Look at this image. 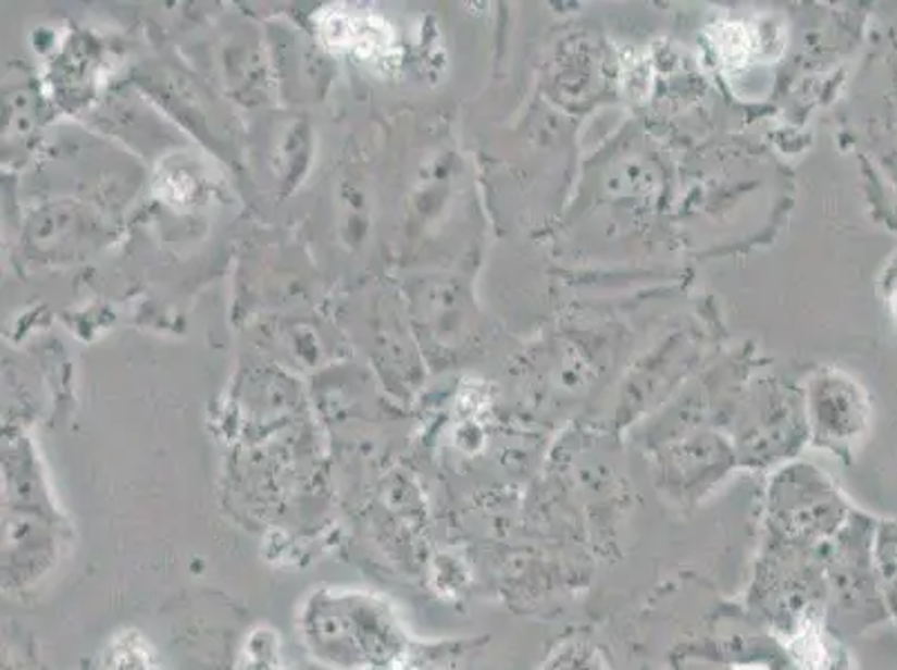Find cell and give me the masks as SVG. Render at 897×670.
<instances>
[{
	"label": "cell",
	"instance_id": "1",
	"mask_svg": "<svg viewBox=\"0 0 897 670\" xmlns=\"http://www.w3.org/2000/svg\"><path fill=\"white\" fill-rule=\"evenodd\" d=\"M299 637L328 670H398L407 633L398 610L373 593L320 588L299 610Z\"/></svg>",
	"mask_w": 897,
	"mask_h": 670
},
{
	"label": "cell",
	"instance_id": "2",
	"mask_svg": "<svg viewBox=\"0 0 897 670\" xmlns=\"http://www.w3.org/2000/svg\"><path fill=\"white\" fill-rule=\"evenodd\" d=\"M63 528L48 508H8L3 514V583L29 588L61 559Z\"/></svg>",
	"mask_w": 897,
	"mask_h": 670
},
{
	"label": "cell",
	"instance_id": "3",
	"mask_svg": "<svg viewBox=\"0 0 897 670\" xmlns=\"http://www.w3.org/2000/svg\"><path fill=\"white\" fill-rule=\"evenodd\" d=\"M545 670H603L598 655L585 646H572L561 650Z\"/></svg>",
	"mask_w": 897,
	"mask_h": 670
}]
</instances>
